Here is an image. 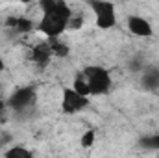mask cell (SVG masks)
Instances as JSON below:
<instances>
[{
  "instance_id": "7",
  "label": "cell",
  "mask_w": 159,
  "mask_h": 158,
  "mask_svg": "<svg viewBox=\"0 0 159 158\" xmlns=\"http://www.w3.org/2000/svg\"><path fill=\"white\" fill-rule=\"evenodd\" d=\"M4 158H35V156H34V153H32L28 147L13 145V147H9V149L4 153Z\"/></svg>"
},
{
  "instance_id": "2",
  "label": "cell",
  "mask_w": 159,
  "mask_h": 158,
  "mask_svg": "<svg viewBox=\"0 0 159 158\" xmlns=\"http://www.w3.org/2000/svg\"><path fill=\"white\" fill-rule=\"evenodd\" d=\"M81 77L87 84L89 95L100 97V95H106L109 91V87H111V75L102 65H87V67H83Z\"/></svg>"
},
{
  "instance_id": "6",
  "label": "cell",
  "mask_w": 159,
  "mask_h": 158,
  "mask_svg": "<svg viewBox=\"0 0 159 158\" xmlns=\"http://www.w3.org/2000/svg\"><path fill=\"white\" fill-rule=\"evenodd\" d=\"M141 86L148 91H157L159 89V67H144L141 71Z\"/></svg>"
},
{
  "instance_id": "4",
  "label": "cell",
  "mask_w": 159,
  "mask_h": 158,
  "mask_svg": "<svg viewBox=\"0 0 159 158\" xmlns=\"http://www.w3.org/2000/svg\"><path fill=\"white\" fill-rule=\"evenodd\" d=\"M87 106H89V97H83V95L76 93L72 87H65V89H63L61 108H63V112H65V114L74 116V114L83 112Z\"/></svg>"
},
{
  "instance_id": "8",
  "label": "cell",
  "mask_w": 159,
  "mask_h": 158,
  "mask_svg": "<svg viewBox=\"0 0 159 158\" xmlns=\"http://www.w3.org/2000/svg\"><path fill=\"white\" fill-rule=\"evenodd\" d=\"M4 71H6V62L0 58V73H4Z\"/></svg>"
},
{
  "instance_id": "9",
  "label": "cell",
  "mask_w": 159,
  "mask_h": 158,
  "mask_svg": "<svg viewBox=\"0 0 159 158\" xmlns=\"http://www.w3.org/2000/svg\"><path fill=\"white\" fill-rule=\"evenodd\" d=\"M152 143H156V147L159 149V134L156 136V138H154V140H152Z\"/></svg>"
},
{
  "instance_id": "5",
  "label": "cell",
  "mask_w": 159,
  "mask_h": 158,
  "mask_svg": "<svg viewBox=\"0 0 159 158\" xmlns=\"http://www.w3.org/2000/svg\"><path fill=\"white\" fill-rule=\"evenodd\" d=\"M126 28L129 34H133L137 37H150L154 34L150 21L146 17H143L141 13H129L126 17Z\"/></svg>"
},
{
  "instance_id": "3",
  "label": "cell",
  "mask_w": 159,
  "mask_h": 158,
  "mask_svg": "<svg viewBox=\"0 0 159 158\" xmlns=\"http://www.w3.org/2000/svg\"><path fill=\"white\" fill-rule=\"evenodd\" d=\"M91 13H93V19H94V24L96 28L100 30H111L117 26V6L115 4H109V2H93V4H87Z\"/></svg>"
},
{
  "instance_id": "1",
  "label": "cell",
  "mask_w": 159,
  "mask_h": 158,
  "mask_svg": "<svg viewBox=\"0 0 159 158\" xmlns=\"http://www.w3.org/2000/svg\"><path fill=\"white\" fill-rule=\"evenodd\" d=\"M41 15L37 22V30L44 34L46 39L61 37L69 28L70 21V4L65 2H43L39 4Z\"/></svg>"
}]
</instances>
